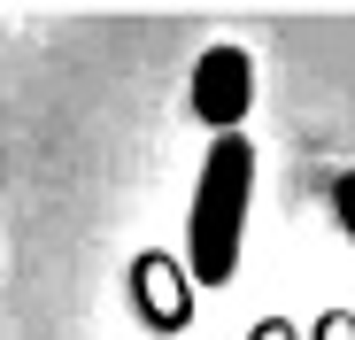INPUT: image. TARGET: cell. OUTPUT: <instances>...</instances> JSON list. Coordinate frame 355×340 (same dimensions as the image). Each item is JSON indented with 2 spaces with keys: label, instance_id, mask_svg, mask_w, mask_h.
I'll return each instance as SVG.
<instances>
[{
  "label": "cell",
  "instance_id": "1",
  "mask_svg": "<svg viewBox=\"0 0 355 340\" xmlns=\"http://www.w3.org/2000/svg\"><path fill=\"white\" fill-rule=\"evenodd\" d=\"M248 201H255V139L216 132L201 178H193V209H186V263H193L201 287H224V278L240 271Z\"/></svg>",
  "mask_w": 355,
  "mask_h": 340
},
{
  "label": "cell",
  "instance_id": "2",
  "mask_svg": "<svg viewBox=\"0 0 355 340\" xmlns=\"http://www.w3.org/2000/svg\"><path fill=\"white\" fill-rule=\"evenodd\" d=\"M255 108V62L240 46H209L193 62V117L216 132H240V117Z\"/></svg>",
  "mask_w": 355,
  "mask_h": 340
},
{
  "label": "cell",
  "instance_id": "3",
  "mask_svg": "<svg viewBox=\"0 0 355 340\" xmlns=\"http://www.w3.org/2000/svg\"><path fill=\"white\" fill-rule=\"evenodd\" d=\"M332 216H340V232L355 240V170H340V178H332Z\"/></svg>",
  "mask_w": 355,
  "mask_h": 340
}]
</instances>
